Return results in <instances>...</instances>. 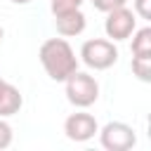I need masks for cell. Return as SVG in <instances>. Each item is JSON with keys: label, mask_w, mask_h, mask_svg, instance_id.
I'll use <instances>...</instances> for the list:
<instances>
[{"label": "cell", "mask_w": 151, "mask_h": 151, "mask_svg": "<svg viewBox=\"0 0 151 151\" xmlns=\"http://www.w3.org/2000/svg\"><path fill=\"white\" fill-rule=\"evenodd\" d=\"M21 104H24L21 92L12 83H7V80L0 78V118H9V116L19 113Z\"/></svg>", "instance_id": "obj_7"}, {"label": "cell", "mask_w": 151, "mask_h": 151, "mask_svg": "<svg viewBox=\"0 0 151 151\" xmlns=\"http://www.w3.org/2000/svg\"><path fill=\"white\" fill-rule=\"evenodd\" d=\"M64 132L71 142H87L99 132V125H97V118L92 113L78 111V113H71L64 120Z\"/></svg>", "instance_id": "obj_6"}, {"label": "cell", "mask_w": 151, "mask_h": 151, "mask_svg": "<svg viewBox=\"0 0 151 151\" xmlns=\"http://www.w3.org/2000/svg\"><path fill=\"white\" fill-rule=\"evenodd\" d=\"M80 57H83L85 66H90L94 71H106V68H111L118 61V47L113 45V40L92 38V40L83 42Z\"/></svg>", "instance_id": "obj_3"}, {"label": "cell", "mask_w": 151, "mask_h": 151, "mask_svg": "<svg viewBox=\"0 0 151 151\" xmlns=\"http://www.w3.org/2000/svg\"><path fill=\"white\" fill-rule=\"evenodd\" d=\"M54 24H57V31L61 35H80L85 31V14L80 9H71V12L57 14Z\"/></svg>", "instance_id": "obj_8"}, {"label": "cell", "mask_w": 151, "mask_h": 151, "mask_svg": "<svg viewBox=\"0 0 151 151\" xmlns=\"http://www.w3.org/2000/svg\"><path fill=\"white\" fill-rule=\"evenodd\" d=\"M134 12L142 19H151V0H134Z\"/></svg>", "instance_id": "obj_14"}, {"label": "cell", "mask_w": 151, "mask_h": 151, "mask_svg": "<svg viewBox=\"0 0 151 151\" xmlns=\"http://www.w3.org/2000/svg\"><path fill=\"white\" fill-rule=\"evenodd\" d=\"M83 0H50V9L52 14H64V12H71V9H80Z\"/></svg>", "instance_id": "obj_11"}, {"label": "cell", "mask_w": 151, "mask_h": 151, "mask_svg": "<svg viewBox=\"0 0 151 151\" xmlns=\"http://www.w3.org/2000/svg\"><path fill=\"white\" fill-rule=\"evenodd\" d=\"M132 71L142 83L151 80V54H134L132 57Z\"/></svg>", "instance_id": "obj_10"}, {"label": "cell", "mask_w": 151, "mask_h": 151, "mask_svg": "<svg viewBox=\"0 0 151 151\" xmlns=\"http://www.w3.org/2000/svg\"><path fill=\"white\" fill-rule=\"evenodd\" d=\"M64 83H66V99L78 109H87L99 99V83L90 73L73 71Z\"/></svg>", "instance_id": "obj_2"}, {"label": "cell", "mask_w": 151, "mask_h": 151, "mask_svg": "<svg viewBox=\"0 0 151 151\" xmlns=\"http://www.w3.org/2000/svg\"><path fill=\"white\" fill-rule=\"evenodd\" d=\"M127 0H92V5H94V9H99V12H111V9H116V7H123Z\"/></svg>", "instance_id": "obj_12"}, {"label": "cell", "mask_w": 151, "mask_h": 151, "mask_svg": "<svg viewBox=\"0 0 151 151\" xmlns=\"http://www.w3.org/2000/svg\"><path fill=\"white\" fill-rule=\"evenodd\" d=\"M9 144H12V127L7 120L0 118V149H7Z\"/></svg>", "instance_id": "obj_13"}, {"label": "cell", "mask_w": 151, "mask_h": 151, "mask_svg": "<svg viewBox=\"0 0 151 151\" xmlns=\"http://www.w3.org/2000/svg\"><path fill=\"white\" fill-rule=\"evenodd\" d=\"M2 35H5V31H2V26H0V40H2Z\"/></svg>", "instance_id": "obj_16"}, {"label": "cell", "mask_w": 151, "mask_h": 151, "mask_svg": "<svg viewBox=\"0 0 151 151\" xmlns=\"http://www.w3.org/2000/svg\"><path fill=\"white\" fill-rule=\"evenodd\" d=\"M14 5H26V2H31V0H12Z\"/></svg>", "instance_id": "obj_15"}, {"label": "cell", "mask_w": 151, "mask_h": 151, "mask_svg": "<svg viewBox=\"0 0 151 151\" xmlns=\"http://www.w3.org/2000/svg\"><path fill=\"white\" fill-rule=\"evenodd\" d=\"M40 64L45 68V73L57 80V83H64L73 71H78V59H76V52L73 47L64 40V38H50L40 45Z\"/></svg>", "instance_id": "obj_1"}, {"label": "cell", "mask_w": 151, "mask_h": 151, "mask_svg": "<svg viewBox=\"0 0 151 151\" xmlns=\"http://www.w3.org/2000/svg\"><path fill=\"white\" fill-rule=\"evenodd\" d=\"M99 139H101V146L106 151H130L137 144L134 130L127 123H120V120L106 123L101 127V132H99Z\"/></svg>", "instance_id": "obj_4"}, {"label": "cell", "mask_w": 151, "mask_h": 151, "mask_svg": "<svg viewBox=\"0 0 151 151\" xmlns=\"http://www.w3.org/2000/svg\"><path fill=\"white\" fill-rule=\"evenodd\" d=\"M134 26H137V19H134V12L127 9L125 5L123 7H116L111 12H106V21H104V31L111 40H127L132 33H134Z\"/></svg>", "instance_id": "obj_5"}, {"label": "cell", "mask_w": 151, "mask_h": 151, "mask_svg": "<svg viewBox=\"0 0 151 151\" xmlns=\"http://www.w3.org/2000/svg\"><path fill=\"white\" fill-rule=\"evenodd\" d=\"M132 54H151V28L144 26L132 38Z\"/></svg>", "instance_id": "obj_9"}]
</instances>
